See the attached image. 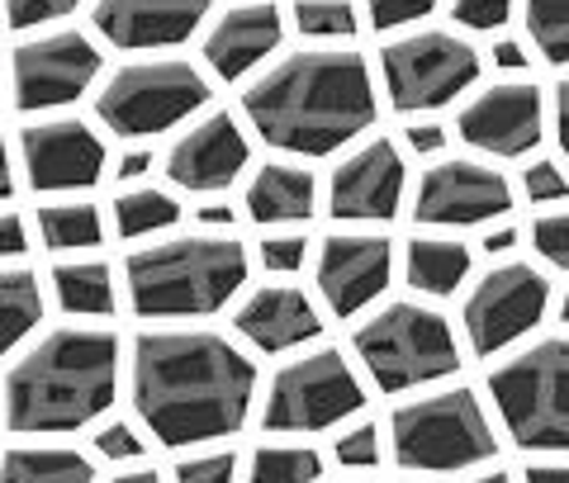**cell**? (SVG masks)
Returning a JSON list of instances; mask_svg holds the SVG:
<instances>
[{"label": "cell", "instance_id": "6da1fadb", "mask_svg": "<svg viewBox=\"0 0 569 483\" xmlns=\"http://www.w3.org/2000/svg\"><path fill=\"white\" fill-rule=\"evenodd\" d=\"M257 393V365L213 332H142L133 342V407L162 445L233 436Z\"/></svg>", "mask_w": 569, "mask_h": 483}, {"label": "cell", "instance_id": "7a4b0ae2", "mask_svg": "<svg viewBox=\"0 0 569 483\" xmlns=\"http://www.w3.org/2000/svg\"><path fill=\"white\" fill-rule=\"evenodd\" d=\"M252 129L280 152L328 157L376 119L370 67L351 48H309L242 91Z\"/></svg>", "mask_w": 569, "mask_h": 483}, {"label": "cell", "instance_id": "3957f363", "mask_svg": "<svg viewBox=\"0 0 569 483\" xmlns=\"http://www.w3.org/2000/svg\"><path fill=\"white\" fill-rule=\"evenodd\" d=\"M119 342L114 332L62 328L43 336L6 380L10 432H77L114 403Z\"/></svg>", "mask_w": 569, "mask_h": 483}, {"label": "cell", "instance_id": "277c9868", "mask_svg": "<svg viewBox=\"0 0 569 483\" xmlns=\"http://www.w3.org/2000/svg\"><path fill=\"white\" fill-rule=\"evenodd\" d=\"M129 299L142 318L219 313L247 280V252L233 238H176L123 261Z\"/></svg>", "mask_w": 569, "mask_h": 483}, {"label": "cell", "instance_id": "5b68a950", "mask_svg": "<svg viewBox=\"0 0 569 483\" xmlns=\"http://www.w3.org/2000/svg\"><path fill=\"white\" fill-rule=\"evenodd\" d=\"M489 393L522 451H569V336H546L498 365Z\"/></svg>", "mask_w": 569, "mask_h": 483}, {"label": "cell", "instance_id": "8992f818", "mask_svg": "<svg viewBox=\"0 0 569 483\" xmlns=\"http://www.w3.org/2000/svg\"><path fill=\"white\" fill-rule=\"evenodd\" d=\"M356 355L366 361L370 380L385 393L441 380V374H451L460 365L447 318L437 309H422V303H408V299L380 309L356 332Z\"/></svg>", "mask_w": 569, "mask_h": 483}, {"label": "cell", "instance_id": "52a82bcc", "mask_svg": "<svg viewBox=\"0 0 569 483\" xmlns=\"http://www.w3.org/2000/svg\"><path fill=\"white\" fill-rule=\"evenodd\" d=\"M395 460L403 470H466L493 460V432L470 389H447L432 399L395 407Z\"/></svg>", "mask_w": 569, "mask_h": 483}, {"label": "cell", "instance_id": "ba28073f", "mask_svg": "<svg viewBox=\"0 0 569 483\" xmlns=\"http://www.w3.org/2000/svg\"><path fill=\"white\" fill-rule=\"evenodd\" d=\"M204 100L209 85L190 62H133L110 77L96 110L119 138H152L190 119Z\"/></svg>", "mask_w": 569, "mask_h": 483}, {"label": "cell", "instance_id": "9c48e42d", "mask_svg": "<svg viewBox=\"0 0 569 483\" xmlns=\"http://www.w3.org/2000/svg\"><path fill=\"white\" fill-rule=\"evenodd\" d=\"M380 67H385L389 104L399 114H422V110H441L466 85H475L479 52L466 39H456V33L422 29V33H408V39L389 43L380 52Z\"/></svg>", "mask_w": 569, "mask_h": 483}, {"label": "cell", "instance_id": "30bf717a", "mask_svg": "<svg viewBox=\"0 0 569 483\" xmlns=\"http://www.w3.org/2000/svg\"><path fill=\"white\" fill-rule=\"evenodd\" d=\"M366 403L361 380L337 351H313L305 361H290L271 380V399H266V426L271 432H318L351 417Z\"/></svg>", "mask_w": 569, "mask_h": 483}, {"label": "cell", "instance_id": "8fae6325", "mask_svg": "<svg viewBox=\"0 0 569 483\" xmlns=\"http://www.w3.org/2000/svg\"><path fill=\"white\" fill-rule=\"evenodd\" d=\"M550 303V280L527 261H508L475 284V294L466 299V332L470 346L479 355L503 351L508 342L527 336L546 318Z\"/></svg>", "mask_w": 569, "mask_h": 483}, {"label": "cell", "instance_id": "7c38bea8", "mask_svg": "<svg viewBox=\"0 0 569 483\" xmlns=\"http://www.w3.org/2000/svg\"><path fill=\"white\" fill-rule=\"evenodd\" d=\"M96 77H100V52L77 29L43 33V39H33V43H20L10 58L14 104H20L24 114L71 104L81 91H91Z\"/></svg>", "mask_w": 569, "mask_h": 483}, {"label": "cell", "instance_id": "4fadbf2b", "mask_svg": "<svg viewBox=\"0 0 569 483\" xmlns=\"http://www.w3.org/2000/svg\"><path fill=\"white\" fill-rule=\"evenodd\" d=\"M512 209V190L498 171L479 167V161H441L418 181V223L441 228H470L489 223L498 213Z\"/></svg>", "mask_w": 569, "mask_h": 483}, {"label": "cell", "instance_id": "5bb4252c", "mask_svg": "<svg viewBox=\"0 0 569 483\" xmlns=\"http://www.w3.org/2000/svg\"><path fill=\"white\" fill-rule=\"evenodd\" d=\"M33 190H91L104 171V142L81 119H48L20 133Z\"/></svg>", "mask_w": 569, "mask_h": 483}, {"label": "cell", "instance_id": "9a60e30c", "mask_svg": "<svg viewBox=\"0 0 569 483\" xmlns=\"http://www.w3.org/2000/svg\"><path fill=\"white\" fill-rule=\"evenodd\" d=\"M399 200H403V157L389 138L356 148L342 167L332 171V185H328L332 219L385 223L399 213Z\"/></svg>", "mask_w": 569, "mask_h": 483}, {"label": "cell", "instance_id": "2e32d148", "mask_svg": "<svg viewBox=\"0 0 569 483\" xmlns=\"http://www.w3.org/2000/svg\"><path fill=\"white\" fill-rule=\"evenodd\" d=\"M460 138L493 157H522L541 142V91L527 81H498L460 110Z\"/></svg>", "mask_w": 569, "mask_h": 483}, {"label": "cell", "instance_id": "e0dca14e", "mask_svg": "<svg viewBox=\"0 0 569 483\" xmlns=\"http://www.w3.org/2000/svg\"><path fill=\"white\" fill-rule=\"evenodd\" d=\"M389 271H395V252L376 232H342L318 252V290L337 318L361 313L389 284Z\"/></svg>", "mask_w": 569, "mask_h": 483}, {"label": "cell", "instance_id": "ac0fdd59", "mask_svg": "<svg viewBox=\"0 0 569 483\" xmlns=\"http://www.w3.org/2000/svg\"><path fill=\"white\" fill-rule=\"evenodd\" d=\"M247 167V138L233 114H209L167 152V175L181 190H228Z\"/></svg>", "mask_w": 569, "mask_h": 483}, {"label": "cell", "instance_id": "d6986e66", "mask_svg": "<svg viewBox=\"0 0 569 483\" xmlns=\"http://www.w3.org/2000/svg\"><path fill=\"white\" fill-rule=\"evenodd\" d=\"M209 0H96V29L114 48H171L204 24Z\"/></svg>", "mask_w": 569, "mask_h": 483}, {"label": "cell", "instance_id": "ffe728a7", "mask_svg": "<svg viewBox=\"0 0 569 483\" xmlns=\"http://www.w3.org/2000/svg\"><path fill=\"white\" fill-rule=\"evenodd\" d=\"M284 39V20L271 0H252V6H233L219 14V24L204 39V62L213 67V77L238 81L252 67H261Z\"/></svg>", "mask_w": 569, "mask_h": 483}, {"label": "cell", "instance_id": "44dd1931", "mask_svg": "<svg viewBox=\"0 0 569 483\" xmlns=\"http://www.w3.org/2000/svg\"><path fill=\"white\" fill-rule=\"evenodd\" d=\"M238 332L252 342L257 351H290L305 346L323 332V318L313 313V303L305 290H290V284H271V290H257L252 299L238 309Z\"/></svg>", "mask_w": 569, "mask_h": 483}, {"label": "cell", "instance_id": "7402d4cb", "mask_svg": "<svg viewBox=\"0 0 569 483\" xmlns=\"http://www.w3.org/2000/svg\"><path fill=\"white\" fill-rule=\"evenodd\" d=\"M247 213L257 223H305L313 213V175L284 161L261 167L247 185Z\"/></svg>", "mask_w": 569, "mask_h": 483}, {"label": "cell", "instance_id": "603a6c76", "mask_svg": "<svg viewBox=\"0 0 569 483\" xmlns=\"http://www.w3.org/2000/svg\"><path fill=\"white\" fill-rule=\"evenodd\" d=\"M403 275L418 294L447 299L470 275V246L451 242V238H413L408 252H403Z\"/></svg>", "mask_w": 569, "mask_h": 483}, {"label": "cell", "instance_id": "cb8c5ba5", "mask_svg": "<svg viewBox=\"0 0 569 483\" xmlns=\"http://www.w3.org/2000/svg\"><path fill=\"white\" fill-rule=\"evenodd\" d=\"M0 483H96V470L81 451L24 445V451L0 455Z\"/></svg>", "mask_w": 569, "mask_h": 483}, {"label": "cell", "instance_id": "d4e9b609", "mask_svg": "<svg viewBox=\"0 0 569 483\" xmlns=\"http://www.w3.org/2000/svg\"><path fill=\"white\" fill-rule=\"evenodd\" d=\"M52 290H58V303L67 313H91V318L114 313V280H110V265L100 261L58 265L52 271Z\"/></svg>", "mask_w": 569, "mask_h": 483}, {"label": "cell", "instance_id": "484cf974", "mask_svg": "<svg viewBox=\"0 0 569 483\" xmlns=\"http://www.w3.org/2000/svg\"><path fill=\"white\" fill-rule=\"evenodd\" d=\"M39 318H43L39 280L29 271H0V355L39 328Z\"/></svg>", "mask_w": 569, "mask_h": 483}, {"label": "cell", "instance_id": "4316f807", "mask_svg": "<svg viewBox=\"0 0 569 483\" xmlns=\"http://www.w3.org/2000/svg\"><path fill=\"white\" fill-rule=\"evenodd\" d=\"M39 238H43L48 252L100 246V209L96 204H43L39 209Z\"/></svg>", "mask_w": 569, "mask_h": 483}, {"label": "cell", "instance_id": "83f0119b", "mask_svg": "<svg viewBox=\"0 0 569 483\" xmlns=\"http://www.w3.org/2000/svg\"><path fill=\"white\" fill-rule=\"evenodd\" d=\"M114 219H119V238H148L157 228H171L181 219V204L167 190H123L114 200Z\"/></svg>", "mask_w": 569, "mask_h": 483}, {"label": "cell", "instance_id": "f1b7e54d", "mask_svg": "<svg viewBox=\"0 0 569 483\" xmlns=\"http://www.w3.org/2000/svg\"><path fill=\"white\" fill-rule=\"evenodd\" d=\"M323 460L309 445H261L252 455V483H318Z\"/></svg>", "mask_w": 569, "mask_h": 483}, {"label": "cell", "instance_id": "f546056e", "mask_svg": "<svg viewBox=\"0 0 569 483\" xmlns=\"http://www.w3.org/2000/svg\"><path fill=\"white\" fill-rule=\"evenodd\" d=\"M527 29L550 62H569V0H527Z\"/></svg>", "mask_w": 569, "mask_h": 483}, {"label": "cell", "instance_id": "4dcf8cb0", "mask_svg": "<svg viewBox=\"0 0 569 483\" xmlns=\"http://www.w3.org/2000/svg\"><path fill=\"white\" fill-rule=\"evenodd\" d=\"M295 20L305 33H313V39H351L356 33V10L347 0H299Z\"/></svg>", "mask_w": 569, "mask_h": 483}, {"label": "cell", "instance_id": "1f68e13d", "mask_svg": "<svg viewBox=\"0 0 569 483\" xmlns=\"http://www.w3.org/2000/svg\"><path fill=\"white\" fill-rule=\"evenodd\" d=\"M81 0H6V20L10 29H39V24H52L71 14Z\"/></svg>", "mask_w": 569, "mask_h": 483}, {"label": "cell", "instance_id": "d6a6232c", "mask_svg": "<svg viewBox=\"0 0 569 483\" xmlns=\"http://www.w3.org/2000/svg\"><path fill=\"white\" fill-rule=\"evenodd\" d=\"M531 238H537V252H541L550 265L569 271V209H565V213H550V219H541Z\"/></svg>", "mask_w": 569, "mask_h": 483}, {"label": "cell", "instance_id": "836d02e7", "mask_svg": "<svg viewBox=\"0 0 569 483\" xmlns=\"http://www.w3.org/2000/svg\"><path fill=\"white\" fill-rule=\"evenodd\" d=\"M305 252H309V242L299 238V232H280V238H266L261 242V265H266V271L290 275V271L305 265Z\"/></svg>", "mask_w": 569, "mask_h": 483}, {"label": "cell", "instance_id": "e575fe53", "mask_svg": "<svg viewBox=\"0 0 569 483\" xmlns=\"http://www.w3.org/2000/svg\"><path fill=\"white\" fill-rule=\"evenodd\" d=\"M451 14L466 29H503L512 14V0H456Z\"/></svg>", "mask_w": 569, "mask_h": 483}, {"label": "cell", "instance_id": "d590c367", "mask_svg": "<svg viewBox=\"0 0 569 483\" xmlns=\"http://www.w3.org/2000/svg\"><path fill=\"white\" fill-rule=\"evenodd\" d=\"M233 455L228 451H213V455H194L176 470V483H233Z\"/></svg>", "mask_w": 569, "mask_h": 483}, {"label": "cell", "instance_id": "8d00e7d4", "mask_svg": "<svg viewBox=\"0 0 569 483\" xmlns=\"http://www.w3.org/2000/svg\"><path fill=\"white\" fill-rule=\"evenodd\" d=\"M437 0H370V24L376 29H399V24H413L422 14H432Z\"/></svg>", "mask_w": 569, "mask_h": 483}, {"label": "cell", "instance_id": "74e56055", "mask_svg": "<svg viewBox=\"0 0 569 483\" xmlns=\"http://www.w3.org/2000/svg\"><path fill=\"white\" fill-rule=\"evenodd\" d=\"M337 460L351 464V470H370V464L380 460V436H376V426H356V432H347L342 441H337Z\"/></svg>", "mask_w": 569, "mask_h": 483}, {"label": "cell", "instance_id": "f35d334b", "mask_svg": "<svg viewBox=\"0 0 569 483\" xmlns=\"http://www.w3.org/2000/svg\"><path fill=\"white\" fill-rule=\"evenodd\" d=\"M522 190L531 194V204H541V200H569V181L560 175L556 161H537V167H527Z\"/></svg>", "mask_w": 569, "mask_h": 483}, {"label": "cell", "instance_id": "ab89813d", "mask_svg": "<svg viewBox=\"0 0 569 483\" xmlns=\"http://www.w3.org/2000/svg\"><path fill=\"white\" fill-rule=\"evenodd\" d=\"M96 451H100L104 460H142V451H148V445L133 436V426L110 422V426H100V432H96Z\"/></svg>", "mask_w": 569, "mask_h": 483}, {"label": "cell", "instance_id": "60d3db41", "mask_svg": "<svg viewBox=\"0 0 569 483\" xmlns=\"http://www.w3.org/2000/svg\"><path fill=\"white\" fill-rule=\"evenodd\" d=\"M24 252V223L20 213H0V256H20Z\"/></svg>", "mask_w": 569, "mask_h": 483}, {"label": "cell", "instance_id": "b9f144b4", "mask_svg": "<svg viewBox=\"0 0 569 483\" xmlns=\"http://www.w3.org/2000/svg\"><path fill=\"white\" fill-rule=\"evenodd\" d=\"M408 148L413 152H441L447 148V129H441V123H418V129H408Z\"/></svg>", "mask_w": 569, "mask_h": 483}, {"label": "cell", "instance_id": "7bdbcfd3", "mask_svg": "<svg viewBox=\"0 0 569 483\" xmlns=\"http://www.w3.org/2000/svg\"><path fill=\"white\" fill-rule=\"evenodd\" d=\"M556 129H560V148L569 152V81H560L556 91Z\"/></svg>", "mask_w": 569, "mask_h": 483}, {"label": "cell", "instance_id": "ee69618b", "mask_svg": "<svg viewBox=\"0 0 569 483\" xmlns=\"http://www.w3.org/2000/svg\"><path fill=\"white\" fill-rule=\"evenodd\" d=\"M527 483H569V464H531Z\"/></svg>", "mask_w": 569, "mask_h": 483}, {"label": "cell", "instance_id": "f6af8a7d", "mask_svg": "<svg viewBox=\"0 0 569 483\" xmlns=\"http://www.w3.org/2000/svg\"><path fill=\"white\" fill-rule=\"evenodd\" d=\"M493 62H498V67H527V52L512 43V39H503V43L493 48Z\"/></svg>", "mask_w": 569, "mask_h": 483}, {"label": "cell", "instance_id": "bcb514c9", "mask_svg": "<svg viewBox=\"0 0 569 483\" xmlns=\"http://www.w3.org/2000/svg\"><path fill=\"white\" fill-rule=\"evenodd\" d=\"M148 167H152V152H129L119 161V175H123V181H133V175H142Z\"/></svg>", "mask_w": 569, "mask_h": 483}, {"label": "cell", "instance_id": "7dc6e473", "mask_svg": "<svg viewBox=\"0 0 569 483\" xmlns=\"http://www.w3.org/2000/svg\"><path fill=\"white\" fill-rule=\"evenodd\" d=\"M508 246H518V232L512 228H498V232H489L485 238V252L493 256V252H508Z\"/></svg>", "mask_w": 569, "mask_h": 483}, {"label": "cell", "instance_id": "c3c4849f", "mask_svg": "<svg viewBox=\"0 0 569 483\" xmlns=\"http://www.w3.org/2000/svg\"><path fill=\"white\" fill-rule=\"evenodd\" d=\"M200 223H223L228 228V223H233V209H228V204H204L200 209Z\"/></svg>", "mask_w": 569, "mask_h": 483}, {"label": "cell", "instance_id": "681fc988", "mask_svg": "<svg viewBox=\"0 0 569 483\" xmlns=\"http://www.w3.org/2000/svg\"><path fill=\"white\" fill-rule=\"evenodd\" d=\"M10 190H14V175H10V152H6V142H0V200H10Z\"/></svg>", "mask_w": 569, "mask_h": 483}, {"label": "cell", "instance_id": "f907efd6", "mask_svg": "<svg viewBox=\"0 0 569 483\" xmlns=\"http://www.w3.org/2000/svg\"><path fill=\"white\" fill-rule=\"evenodd\" d=\"M114 483H162V479H157L152 470H133V474H119Z\"/></svg>", "mask_w": 569, "mask_h": 483}, {"label": "cell", "instance_id": "816d5d0a", "mask_svg": "<svg viewBox=\"0 0 569 483\" xmlns=\"http://www.w3.org/2000/svg\"><path fill=\"white\" fill-rule=\"evenodd\" d=\"M475 483H508V474H503V470H489L485 479H475Z\"/></svg>", "mask_w": 569, "mask_h": 483}, {"label": "cell", "instance_id": "f5cc1de1", "mask_svg": "<svg viewBox=\"0 0 569 483\" xmlns=\"http://www.w3.org/2000/svg\"><path fill=\"white\" fill-rule=\"evenodd\" d=\"M560 318L569 322V290H565V299H560Z\"/></svg>", "mask_w": 569, "mask_h": 483}]
</instances>
